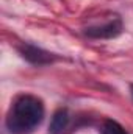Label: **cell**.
Returning <instances> with one entry per match:
<instances>
[{"label":"cell","instance_id":"1","mask_svg":"<svg viewBox=\"0 0 133 134\" xmlns=\"http://www.w3.org/2000/svg\"><path fill=\"white\" fill-rule=\"evenodd\" d=\"M44 103L41 98L24 94L11 104L6 115V130L11 134H30L44 120Z\"/></svg>","mask_w":133,"mask_h":134},{"label":"cell","instance_id":"2","mask_svg":"<svg viewBox=\"0 0 133 134\" xmlns=\"http://www.w3.org/2000/svg\"><path fill=\"white\" fill-rule=\"evenodd\" d=\"M19 50V55L28 61L30 64H34V66H45V64H52L58 59V56L55 53H50L38 45H33V44H28V42H24L17 47Z\"/></svg>","mask_w":133,"mask_h":134},{"label":"cell","instance_id":"3","mask_svg":"<svg viewBox=\"0 0 133 134\" xmlns=\"http://www.w3.org/2000/svg\"><path fill=\"white\" fill-rule=\"evenodd\" d=\"M83 33L91 39H113L122 33V22H121V19H113L102 25L88 27L83 30Z\"/></svg>","mask_w":133,"mask_h":134},{"label":"cell","instance_id":"4","mask_svg":"<svg viewBox=\"0 0 133 134\" xmlns=\"http://www.w3.org/2000/svg\"><path fill=\"white\" fill-rule=\"evenodd\" d=\"M67 123H69V112L64 108H60L52 120H50V125H49V134H63V131L66 130Z\"/></svg>","mask_w":133,"mask_h":134},{"label":"cell","instance_id":"5","mask_svg":"<svg viewBox=\"0 0 133 134\" xmlns=\"http://www.w3.org/2000/svg\"><path fill=\"white\" fill-rule=\"evenodd\" d=\"M102 134H129L122 125L114 120H105L102 125Z\"/></svg>","mask_w":133,"mask_h":134},{"label":"cell","instance_id":"6","mask_svg":"<svg viewBox=\"0 0 133 134\" xmlns=\"http://www.w3.org/2000/svg\"><path fill=\"white\" fill-rule=\"evenodd\" d=\"M130 92H132V97H133V84H130Z\"/></svg>","mask_w":133,"mask_h":134}]
</instances>
